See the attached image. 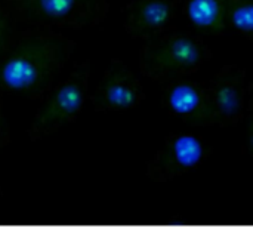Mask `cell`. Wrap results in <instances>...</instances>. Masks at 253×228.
Here are the masks:
<instances>
[{
  "label": "cell",
  "instance_id": "cell-1",
  "mask_svg": "<svg viewBox=\"0 0 253 228\" xmlns=\"http://www.w3.org/2000/svg\"><path fill=\"white\" fill-rule=\"evenodd\" d=\"M74 46L56 28L13 30L0 50V92L40 99L64 73Z\"/></svg>",
  "mask_w": 253,
  "mask_h": 228
},
{
  "label": "cell",
  "instance_id": "cell-2",
  "mask_svg": "<svg viewBox=\"0 0 253 228\" xmlns=\"http://www.w3.org/2000/svg\"><path fill=\"white\" fill-rule=\"evenodd\" d=\"M144 42L139 50V70L160 85L190 77L212 59L209 45L194 31L172 27Z\"/></svg>",
  "mask_w": 253,
  "mask_h": 228
},
{
  "label": "cell",
  "instance_id": "cell-3",
  "mask_svg": "<svg viewBox=\"0 0 253 228\" xmlns=\"http://www.w3.org/2000/svg\"><path fill=\"white\" fill-rule=\"evenodd\" d=\"M90 61H79L40 98V105L30 122L27 137L37 142L76 122L89 101Z\"/></svg>",
  "mask_w": 253,
  "mask_h": 228
},
{
  "label": "cell",
  "instance_id": "cell-4",
  "mask_svg": "<svg viewBox=\"0 0 253 228\" xmlns=\"http://www.w3.org/2000/svg\"><path fill=\"white\" fill-rule=\"evenodd\" d=\"M15 18L30 25L82 30L101 24L108 0H7Z\"/></svg>",
  "mask_w": 253,
  "mask_h": 228
},
{
  "label": "cell",
  "instance_id": "cell-5",
  "mask_svg": "<svg viewBox=\"0 0 253 228\" xmlns=\"http://www.w3.org/2000/svg\"><path fill=\"white\" fill-rule=\"evenodd\" d=\"M208 96L211 126H237L251 110L252 82L243 67L228 64L208 82Z\"/></svg>",
  "mask_w": 253,
  "mask_h": 228
},
{
  "label": "cell",
  "instance_id": "cell-6",
  "mask_svg": "<svg viewBox=\"0 0 253 228\" xmlns=\"http://www.w3.org/2000/svg\"><path fill=\"white\" fill-rule=\"evenodd\" d=\"M212 147L202 137L190 132L169 134L147 163V177L154 182L173 181L200 168Z\"/></svg>",
  "mask_w": 253,
  "mask_h": 228
},
{
  "label": "cell",
  "instance_id": "cell-7",
  "mask_svg": "<svg viewBox=\"0 0 253 228\" xmlns=\"http://www.w3.org/2000/svg\"><path fill=\"white\" fill-rule=\"evenodd\" d=\"M145 89L138 76L120 59H111L101 74L89 101L96 113H122L139 107Z\"/></svg>",
  "mask_w": 253,
  "mask_h": 228
},
{
  "label": "cell",
  "instance_id": "cell-8",
  "mask_svg": "<svg viewBox=\"0 0 253 228\" xmlns=\"http://www.w3.org/2000/svg\"><path fill=\"white\" fill-rule=\"evenodd\" d=\"M163 110L185 123L196 126H211L208 83L190 77L176 79L163 85Z\"/></svg>",
  "mask_w": 253,
  "mask_h": 228
},
{
  "label": "cell",
  "instance_id": "cell-9",
  "mask_svg": "<svg viewBox=\"0 0 253 228\" xmlns=\"http://www.w3.org/2000/svg\"><path fill=\"white\" fill-rule=\"evenodd\" d=\"M181 15V0H132L123 9V28L135 39L148 40L170 30Z\"/></svg>",
  "mask_w": 253,
  "mask_h": 228
},
{
  "label": "cell",
  "instance_id": "cell-10",
  "mask_svg": "<svg viewBox=\"0 0 253 228\" xmlns=\"http://www.w3.org/2000/svg\"><path fill=\"white\" fill-rule=\"evenodd\" d=\"M181 13L199 31L221 36L225 33V0H181Z\"/></svg>",
  "mask_w": 253,
  "mask_h": 228
},
{
  "label": "cell",
  "instance_id": "cell-11",
  "mask_svg": "<svg viewBox=\"0 0 253 228\" xmlns=\"http://www.w3.org/2000/svg\"><path fill=\"white\" fill-rule=\"evenodd\" d=\"M225 21L227 27L251 40L253 36V0H225Z\"/></svg>",
  "mask_w": 253,
  "mask_h": 228
},
{
  "label": "cell",
  "instance_id": "cell-12",
  "mask_svg": "<svg viewBox=\"0 0 253 228\" xmlns=\"http://www.w3.org/2000/svg\"><path fill=\"white\" fill-rule=\"evenodd\" d=\"M15 15L7 3V0H0V50L7 42L10 33L13 31Z\"/></svg>",
  "mask_w": 253,
  "mask_h": 228
},
{
  "label": "cell",
  "instance_id": "cell-13",
  "mask_svg": "<svg viewBox=\"0 0 253 228\" xmlns=\"http://www.w3.org/2000/svg\"><path fill=\"white\" fill-rule=\"evenodd\" d=\"M9 142H10V126L6 116L3 93L0 92V151L4 150L9 145Z\"/></svg>",
  "mask_w": 253,
  "mask_h": 228
},
{
  "label": "cell",
  "instance_id": "cell-14",
  "mask_svg": "<svg viewBox=\"0 0 253 228\" xmlns=\"http://www.w3.org/2000/svg\"><path fill=\"white\" fill-rule=\"evenodd\" d=\"M0 196H1V191H0Z\"/></svg>",
  "mask_w": 253,
  "mask_h": 228
}]
</instances>
